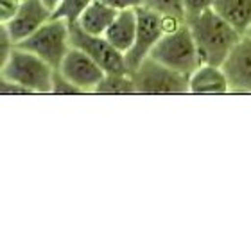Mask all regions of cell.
Wrapping results in <instances>:
<instances>
[{"instance_id": "e0dca14e", "label": "cell", "mask_w": 251, "mask_h": 251, "mask_svg": "<svg viewBox=\"0 0 251 251\" xmlns=\"http://www.w3.org/2000/svg\"><path fill=\"white\" fill-rule=\"evenodd\" d=\"M92 2H94V0H61V4H59L58 9L54 11L52 16L65 18L67 22L74 24V22H77L81 13H83Z\"/></svg>"}, {"instance_id": "9c48e42d", "label": "cell", "mask_w": 251, "mask_h": 251, "mask_svg": "<svg viewBox=\"0 0 251 251\" xmlns=\"http://www.w3.org/2000/svg\"><path fill=\"white\" fill-rule=\"evenodd\" d=\"M52 11L43 4L42 0H24L20 9L16 11L15 16L9 22H5L2 25L7 27L9 34L16 42V45L36 32L40 27L52 18Z\"/></svg>"}, {"instance_id": "52a82bcc", "label": "cell", "mask_w": 251, "mask_h": 251, "mask_svg": "<svg viewBox=\"0 0 251 251\" xmlns=\"http://www.w3.org/2000/svg\"><path fill=\"white\" fill-rule=\"evenodd\" d=\"M138 15V31H136V40L133 43V47L127 54H126V63L129 68V74L133 70L140 67L142 63L146 61L151 56L152 49L156 47V43L160 42V38L165 32V25H163V18L154 11L147 9L144 5H140L136 9Z\"/></svg>"}, {"instance_id": "3957f363", "label": "cell", "mask_w": 251, "mask_h": 251, "mask_svg": "<svg viewBox=\"0 0 251 251\" xmlns=\"http://www.w3.org/2000/svg\"><path fill=\"white\" fill-rule=\"evenodd\" d=\"M149 58L190 77V74L201 65V58L188 22L163 32Z\"/></svg>"}, {"instance_id": "44dd1931", "label": "cell", "mask_w": 251, "mask_h": 251, "mask_svg": "<svg viewBox=\"0 0 251 251\" xmlns=\"http://www.w3.org/2000/svg\"><path fill=\"white\" fill-rule=\"evenodd\" d=\"M24 0H0V22L5 24L9 22L15 13L20 9V5Z\"/></svg>"}, {"instance_id": "d4e9b609", "label": "cell", "mask_w": 251, "mask_h": 251, "mask_svg": "<svg viewBox=\"0 0 251 251\" xmlns=\"http://www.w3.org/2000/svg\"><path fill=\"white\" fill-rule=\"evenodd\" d=\"M246 36H250V38H251V27H250V31H248V34H246Z\"/></svg>"}, {"instance_id": "603a6c76", "label": "cell", "mask_w": 251, "mask_h": 251, "mask_svg": "<svg viewBox=\"0 0 251 251\" xmlns=\"http://www.w3.org/2000/svg\"><path fill=\"white\" fill-rule=\"evenodd\" d=\"M100 2L111 5L117 11H122V9H136V7H140L144 0H100Z\"/></svg>"}, {"instance_id": "7402d4cb", "label": "cell", "mask_w": 251, "mask_h": 251, "mask_svg": "<svg viewBox=\"0 0 251 251\" xmlns=\"http://www.w3.org/2000/svg\"><path fill=\"white\" fill-rule=\"evenodd\" d=\"M0 94L2 95H27L32 94L31 90L15 83V81H7V79H0Z\"/></svg>"}, {"instance_id": "5bb4252c", "label": "cell", "mask_w": 251, "mask_h": 251, "mask_svg": "<svg viewBox=\"0 0 251 251\" xmlns=\"http://www.w3.org/2000/svg\"><path fill=\"white\" fill-rule=\"evenodd\" d=\"M212 9L233 25L242 36L251 27V0H215Z\"/></svg>"}, {"instance_id": "5b68a950", "label": "cell", "mask_w": 251, "mask_h": 251, "mask_svg": "<svg viewBox=\"0 0 251 251\" xmlns=\"http://www.w3.org/2000/svg\"><path fill=\"white\" fill-rule=\"evenodd\" d=\"M136 95H183L190 94L188 75L165 67L163 63L147 58L131 72Z\"/></svg>"}, {"instance_id": "8fae6325", "label": "cell", "mask_w": 251, "mask_h": 251, "mask_svg": "<svg viewBox=\"0 0 251 251\" xmlns=\"http://www.w3.org/2000/svg\"><path fill=\"white\" fill-rule=\"evenodd\" d=\"M188 81H190V94H198V95L231 94L228 77H226L223 67H219V65L201 63L190 74Z\"/></svg>"}, {"instance_id": "cb8c5ba5", "label": "cell", "mask_w": 251, "mask_h": 251, "mask_svg": "<svg viewBox=\"0 0 251 251\" xmlns=\"http://www.w3.org/2000/svg\"><path fill=\"white\" fill-rule=\"evenodd\" d=\"M42 2H43L45 5H47V7H49L50 11H52V13H54L56 9H58L59 4H61V0H42Z\"/></svg>"}, {"instance_id": "7a4b0ae2", "label": "cell", "mask_w": 251, "mask_h": 251, "mask_svg": "<svg viewBox=\"0 0 251 251\" xmlns=\"http://www.w3.org/2000/svg\"><path fill=\"white\" fill-rule=\"evenodd\" d=\"M2 77L25 86L32 94H50L56 68L38 54L16 45L2 65Z\"/></svg>"}, {"instance_id": "ffe728a7", "label": "cell", "mask_w": 251, "mask_h": 251, "mask_svg": "<svg viewBox=\"0 0 251 251\" xmlns=\"http://www.w3.org/2000/svg\"><path fill=\"white\" fill-rule=\"evenodd\" d=\"M15 47H16V42L9 34L7 27L2 25V31H0V65L9 58V54L15 50Z\"/></svg>"}, {"instance_id": "277c9868", "label": "cell", "mask_w": 251, "mask_h": 251, "mask_svg": "<svg viewBox=\"0 0 251 251\" xmlns=\"http://www.w3.org/2000/svg\"><path fill=\"white\" fill-rule=\"evenodd\" d=\"M70 29H72L70 22H67L65 18L52 16L36 32H32L29 38L22 40L18 43V47L38 54L49 65H52L54 68H59L61 61L72 47Z\"/></svg>"}, {"instance_id": "7c38bea8", "label": "cell", "mask_w": 251, "mask_h": 251, "mask_svg": "<svg viewBox=\"0 0 251 251\" xmlns=\"http://www.w3.org/2000/svg\"><path fill=\"white\" fill-rule=\"evenodd\" d=\"M138 9V7H136ZM136 9H122L117 13L115 20L111 22L108 31L104 32L106 40L113 45V47L126 54L129 52L133 43L136 40V31H138V15Z\"/></svg>"}, {"instance_id": "ba28073f", "label": "cell", "mask_w": 251, "mask_h": 251, "mask_svg": "<svg viewBox=\"0 0 251 251\" xmlns=\"http://www.w3.org/2000/svg\"><path fill=\"white\" fill-rule=\"evenodd\" d=\"M58 70L83 94H94L95 88L106 75L99 63L75 45L70 47Z\"/></svg>"}, {"instance_id": "30bf717a", "label": "cell", "mask_w": 251, "mask_h": 251, "mask_svg": "<svg viewBox=\"0 0 251 251\" xmlns=\"http://www.w3.org/2000/svg\"><path fill=\"white\" fill-rule=\"evenodd\" d=\"M231 94H251V38L242 36L223 63Z\"/></svg>"}, {"instance_id": "4fadbf2b", "label": "cell", "mask_w": 251, "mask_h": 251, "mask_svg": "<svg viewBox=\"0 0 251 251\" xmlns=\"http://www.w3.org/2000/svg\"><path fill=\"white\" fill-rule=\"evenodd\" d=\"M119 11L113 9L111 5L100 2V0H94L86 9L81 13L77 18V24L83 31L90 32V34H102L108 31V27L111 25V22L115 20V16Z\"/></svg>"}, {"instance_id": "6da1fadb", "label": "cell", "mask_w": 251, "mask_h": 251, "mask_svg": "<svg viewBox=\"0 0 251 251\" xmlns=\"http://www.w3.org/2000/svg\"><path fill=\"white\" fill-rule=\"evenodd\" d=\"M188 25L198 45L201 63L208 65L223 67V63L242 38L241 32L230 25L225 18H221L214 9L204 11L199 16L188 20Z\"/></svg>"}, {"instance_id": "9a60e30c", "label": "cell", "mask_w": 251, "mask_h": 251, "mask_svg": "<svg viewBox=\"0 0 251 251\" xmlns=\"http://www.w3.org/2000/svg\"><path fill=\"white\" fill-rule=\"evenodd\" d=\"M94 94L97 95H136L131 74H106Z\"/></svg>"}, {"instance_id": "ac0fdd59", "label": "cell", "mask_w": 251, "mask_h": 251, "mask_svg": "<svg viewBox=\"0 0 251 251\" xmlns=\"http://www.w3.org/2000/svg\"><path fill=\"white\" fill-rule=\"evenodd\" d=\"M50 94L54 95H81L83 92L75 86L74 83H70L58 68L54 72V83H52V92Z\"/></svg>"}, {"instance_id": "d6986e66", "label": "cell", "mask_w": 251, "mask_h": 251, "mask_svg": "<svg viewBox=\"0 0 251 251\" xmlns=\"http://www.w3.org/2000/svg\"><path fill=\"white\" fill-rule=\"evenodd\" d=\"M215 0H183V9L187 20H192L196 16H199L204 11L212 9Z\"/></svg>"}, {"instance_id": "2e32d148", "label": "cell", "mask_w": 251, "mask_h": 251, "mask_svg": "<svg viewBox=\"0 0 251 251\" xmlns=\"http://www.w3.org/2000/svg\"><path fill=\"white\" fill-rule=\"evenodd\" d=\"M144 7L154 11L163 18H179V20H187L183 9V0H144L142 2ZM188 22V20H187Z\"/></svg>"}, {"instance_id": "8992f818", "label": "cell", "mask_w": 251, "mask_h": 251, "mask_svg": "<svg viewBox=\"0 0 251 251\" xmlns=\"http://www.w3.org/2000/svg\"><path fill=\"white\" fill-rule=\"evenodd\" d=\"M70 38H72V45H75L81 50H84L88 56H92L102 67V70L106 74H129L126 56L122 52H119L106 40V36H102V34H90V32L83 31L74 22L72 29H70Z\"/></svg>"}]
</instances>
